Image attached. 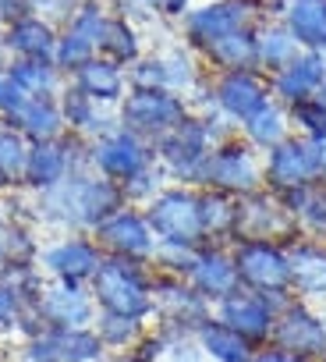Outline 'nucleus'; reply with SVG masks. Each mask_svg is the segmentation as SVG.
Returning a JSON list of instances; mask_svg holds the SVG:
<instances>
[{
	"label": "nucleus",
	"instance_id": "nucleus-34",
	"mask_svg": "<svg viewBox=\"0 0 326 362\" xmlns=\"http://www.w3.org/2000/svg\"><path fill=\"white\" fill-rule=\"evenodd\" d=\"M280 199H284V206L298 217L305 238L326 242V185H322V181H315V185H305V189H294V192H287V196H280Z\"/></svg>",
	"mask_w": 326,
	"mask_h": 362
},
{
	"label": "nucleus",
	"instance_id": "nucleus-51",
	"mask_svg": "<svg viewBox=\"0 0 326 362\" xmlns=\"http://www.w3.org/2000/svg\"><path fill=\"white\" fill-rule=\"evenodd\" d=\"M11 267V252H8V245H4V231H0V274H4Z\"/></svg>",
	"mask_w": 326,
	"mask_h": 362
},
{
	"label": "nucleus",
	"instance_id": "nucleus-50",
	"mask_svg": "<svg viewBox=\"0 0 326 362\" xmlns=\"http://www.w3.org/2000/svg\"><path fill=\"white\" fill-rule=\"evenodd\" d=\"M315 142V160H319V181L326 185V135L322 139H312Z\"/></svg>",
	"mask_w": 326,
	"mask_h": 362
},
{
	"label": "nucleus",
	"instance_id": "nucleus-54",
	"mask_svg": "<svg viewBox=\"0 0 326 362\" xmlns=\"http://www.w3.org/2000/svg\"><path fill=\"white\" fill-rule=\"evenodd\" d=\"M319 100H322V103H326V86H322V89H319Z\"/></svg>",
	"mask_w": 326,
	"mask_h": 362
},
{
	"label": "nucleus",
	"instance_id": "nucleus-5",
	"mask_svg": "<svg viewBox=\"0 0 326 362\" xmlns=\"http://www.w3.org/2000/svg\"><path fill=\"white\" fill-rule=\"evenodd\" d=\"M152 320L167 341L195 337L203 323L213 320V302H206L185 277L156 274L152 277Z\"/></svg>",
	"mask_w": 326,
	"mask_h": 362
},
{
	"label": "nucleus",
	"instance_id": "nucleus-16",
	"mask_svg": "<svg viewBox=\"0 0 326 362\" xmlns=\"http://www.w3.org/2000/svg\"><path fill=\"white\" fill-rule=\"evenodd\" d=\"M103 249L92 242V235H64L54 245H43L40 252V270L57 281V284H78L89 288L99 263H103Z\"/></svg>",
	"mask_w": 326,
	"mask_h": 362
},
{
	"label": "nucleus",
	"instance_id": "nucleus-21",
	"mask_svg": "<svg viewBox=\"0 0 326 362\" xmlns=\"http://www.w3.org/2000/svg\"><path fill=\"white\" fill-rule=\"evenodd\" d=\"M206 302H220V298H227L231 291H238L241 288V281H238V267H234V252H231V245H203L199 249V256H195V267L188 270V277H185Z\"/></svg>",
	"mask_w": 326,
	"mask_h": 362
},
{
	"label": "nucleus",
	"instance_id": "nucleus-31",
	"mask_svg": "<svg viewBox=\"0 0 326 362\" xmlns=\"http://www.w3.org/2000/svg\"><path fill=\"white\" fill-rule=\"evenodd\" d=\"M195 344L203 348V355L210 362H252V355H255V344L245 341L227 323H220L217 316L195 330Z\"/></svg>",
	"mask_w": 326,
	"mask_h": 362
},
{
	"label": "nucleus",
	"instance_id": "nucleus-40",
	"mask_svg": "<svg viewBox=\"0 0 326 362\" xmlns=\"http://www.w3.org/2000/svg\"><path fill=\"white\" fill-rule=\"evenodd\" d=\"M199 245H181V242H156L152 252V270L156 274H171V277H188V270L195 267Z\"/></svg>",
	"mask_w": 326,
	"mask_h": 362
},
{
	"label": "nucleus",
	"instance_id": "nucleus-3",
	"mask_svg": "<svg viewBox=\"0 0 326 362\" xmlns=\"http://www.w3.org/2000/svg\"><path fill=\"white\" fill-rule=\"evenodd\" d=\"M213 146L217 142L206 132V121L192 110L174 132H167L163 139L152 142V156H156L159 170L167 174L171 185H192V189H199Z\"/></svg>",
	"mask_w": 326,
	"mask_h": 362
},
{
	"label": "nucleus",
	"instance_id": "nucleus-35",
	"mask_svg": "<svg viewBox=\"0 0 326 362\" xmlns=\"http://www.w3.org/2000/svg\"><path fill=\"white\" fill-rule=\"evenodd\" d=\"M47 337L61 362H103L107 358V344L99 341L92 327H61V330H47Z\"/></svg>",
	"mask_w": 326,
	"mask_h": 362
},
{
	"label": "nucleus",
	"instance_id": "nucleus-4",
	"mask_svg": "<svg viewBox=\"0 0 326 362\" xmlns=\"http://www.w3.org/2000/svg\"><path fill=\"white\" fill-rule=\"evenodd\" d=\"M234 267L241 288L270 298L273 309H280L294 295V274H291V252L277 242H234Z\"/></svg>",
	"mask_w": 326,
	"mask_h": 362
},
{
	"label": "nucleus",
	"instance_id": "nucleus-20",
	"mask_svg": "<svg viewBox=\"0 0 326 362\" xmlns=\"http://www.w3.org/2000/svg\"><path fill=\"white\" fill-rule=\"evenodd\" d=\"M326 86V54L322 50H301L287 68L270 75V93L280 107H294L308 96H319Z\"/></svg>",
	"mask_w": 326,
	"mask_h": 362
},
{
	"label": "nucleus",
	"instance_id": "nucleus-53",
	"mask_svg": "<svg viewBox=\"0 0 326 362\" xmlns=\"http://www.w3.org/2000/svg\"><path fill=\"white\" fill-rule=\"evenodd\" d=\"M319 316H322V327H326V302L319 305ZM322 362H326V355H322Z\"/></svg>",
	"mask_w": 326,
	"mask_h": 362
},
{
	"label": "nucleus",
	"instance_id": "nucleus-37",
	"mask_svg": "<svg viewBox=\"0 0 326 362\" xmlns=\"http://www.w3.org/2000/svg\"><path fill=\"white\" fill-rule=\"evenodd\" d=\"M11 78L22 86L25 96H61V68L54 61H25L15 57L8 64Z\"/></svg>",
	"mask_w": 326,
	"mask_h": 362
},
{
	"label": "nucleus",
	"instance_id": "nucleus-11",
	"mask_svg": "<svg viewBox=\"0 0 326 362\" xmlns=\"http://www.w3.org/2000/svg\"><path fill=\"white\" fill-rule=\"evenodd\" d=\"M262 181H266V192L273 196H287L294 189L315 185L319 181L315 142L301 135H287L280 146L262 153Z\"/></svg>",
	"mask_w": 326,
	"mask_h": 362
},
{
	"label": "nucleus",
	"instance_id": "nucleus-29",
	"mask_svg": "<svg viewBox=\"0 0 326 362\" xmlns=\"http://www.w3.org/2000/svg\"><path fill=\"white\" fill-rule=\"evenodd\" d=\"M199 206H203V231L206 245H234L238 235V199L217 189H199Z\"/></svg>",
	"mask_w": 326,
	"mask_h": 362
},
{
	"label": "nucleus",
	"instance_id": "nucleus-44",
	"mask_svg": "<svg viewBox=\"0 0 326 362\" xmlns=\"http://www.w3.org/2000/svg\"><path fill=\"white\" fill-rule=\"evenodd\" d=\"M167 344H171V341L163 337L159 330H145L142 341H138L135 348H128L121 362H163V355H167Z\"/></svg>",
	"mask_w": 326,
	"mask_h": 362
},
{
	"label": "nucleus",
	"instance_id": "nucleus-18",
	"mask_svg": "<svg viewBox=\"0 0 326 362\" xmlns=\"http://www.w3.org/2000/svg\"><path fill=\"white\" fill-rule=\"evenodd\" d=\"M213 316L220 323H227L231 330H238L255 348H262V344H270L277 309L270 305V298H262V295H255L248 288H238V291H231L227 298H220L213 305Z\"/></svg>",
	"mask_w": 326,
	"mask_h": 362
},
{
	"label": "nucleus",
	"instance_id": "nucleus-19",
	"mask_svg": "<svg viewBox=\"0 0 326 362\" xmlns=\"http://www.w3.org/2000/svg\"><path fill=\"white\" fill-rule=\"evenodd\" d=\"M36 313L47 330H61V327H92L99 309H96V298L89 288L47 281V288L36 302Z\"/></svg>",
	"mask_w": 326,
	"mask_h": 362
},
{
	"label": "nucleus",
	"instance_id": "nucleus-6",
	"mask_svg": "<svg viewBox=\"0 0 326 362\" xmlns=\"http://www.w3.org/2000/svg\"><path fill=\"white\" fill-rule=\"evenodd\" d=\"M199 189H217V192H227L234 199H245V196L266 189V181H262V153L255 146H248L241 139V132H234L231 139L213 146Z\"/></svg>",
	"mask_w": 326,
	"mask_h": 362
},
{
	"label": "nucleus",
	"instance_id": "nucleus-1",
	"mask_svg": "<svg viewBox=\"0 0 326 362\" xmlns=\"http://www.w3.org/2000/svg\"><path fill=\"white\" fill-rule=\"evenodd\" d=\"M32 217L43 228L64 231V235H92L110 214L128 206L124 189L117 181L89 170H75L54 189L32 192Z\"/></svg>",
	"mask_w": 326,
	"mask_h": 362
},
{
	"label": "nucleus",
	"instance_id": "nucleus-17",
	"mask_svg": "<svg viewBox=\"0 0 326 362\" xmlns=\"http://www.w3.org/2000/svg\"><path fill=\"white\" fill-rule=\"evenodd\" d=\"M273 100L270 93V75L262 71H224L213 78V96L206 100L210 107H217L231 124L241 128V121H248L255 110H262ZM199 103V107H206ZM195 110V107H192Z\"/></svg>",
	"mask_w": 326,
	"mask_h": 362
},
{
	"label": "nucleus",
	"instance_id": "nucleus-8",
	"mask_svg": "<svg viewBox=\"0 0 326 362\" xmlns=\"http://www.w3.org/2000/svg\"><path fill=\"white\" fill-rule=\"evenodd\" d=\"M188 114L192 103L171 89H128V96L117 103V124L145 142H156L174 132Z\"/></svg>",
	"mask_w": 326,
	"mask_h": 362
},
{
	"label": "nucleus",
	"instance_id": "nucleus-42",
	"mask_svg": "<svg viewBox=\"0 0 326 362\" xmlns=\"http://www.w3.org/2000/svg\"><path fill=\"white\" fill-rule=\"evenodd\" d=\"M163 185H171V181H167V174L159 170V163L152 160L145 170H138L131 181H124L121 189H124V199H128L131 206H145V203L156 199V192H159Z\"/></svg>",
	"mask_w": 326,
	"mask_h": 362
},
{
	"label": "nucleus",
	"instance_id": "nucleus-22",
	"mask_svg": "<svg viewBox=\"0 0 326 362\" xmlns=\"http://www.w3.org/2000/svg\"><path fill=\"white\" fill-rule=\"evenodd\" d=\"M287 252H291L294 295L312 302V305H322L326 302V242L298 238Z\"/></svg>",
	"mask_w": 326,
	"mask_h": 362
},
{
	"label": "nucleus",
	"instance_id": "nucleus-12",
	"mask_svg": "<svg viewBox=\"0 0 326 362\" xmlns=\"http://www.w3.org/2000/svg\"><path fill=\"white\" fill-rule=\"evenodd\" d=\"M89 142L75 132H64L61 139L50 142H32L29 153V170H25V189L43 192L54 189L57 181H64L75 170H89Z\"/></svg>",
	"mask_w": 326,
	"mask_h": 362
},
{
	"label": "nucleus",
	"instance_id": "nucleus-7",
	"mask_svg": "<svg viewBox=\"0 0 326 362\" xmlns=\"http://www.w3.org/2000/svg\"><path fill=\"white\" fill-rule=\"evenodd\" d=\"M152 235L159 242H181V245H206L203 231V206H199V189L192 185H163L152 203L142 206Z\"/></svg>",
	"mask_w": 326,
	"mask_h": 362
},
{
	"label": "nucleus",
	"instance_id": "nucleus-41",
	"mask_svg": "<svg viewBox=\"0 0 326 362\" xmlns=\"http://www.w3.org/2000/svg\"><path fill=\"white\" fill-rule=\"evenodd\" d=\"M287 117H291L294 135H301V139H322L326 135V103L319 96H308V100L287 107Z\"/></svg>",
	"mask_w": 326,
	"mask_h": 362
},
{
	"label": "nucleus",
	"instance_id": "nucleus-48",
	"mask_svg": "<svg viewBox=\"0 0 326 362\" xmlns=\"http://www.w3.org/2000/svg\"><path fill=\"white\" fill-rule=\"evenodd\" d=\"M145 8H152L163 18H185L192 11V0H142Z\"/></svg>",
	"mask_w": 326,
	"mask_h": 362
},
{
	"label": "nucleus",
	"instance_id": "nucleus-13",
	"mask_svg": "<svg viewBox=\"0 0 326 362\" xmlns=\"http://www.w3.org/2000/svg\"><path fill=\"white\" fill-rule=\"evenodd\" d=\"M152 160H156L152 156V142L138 139L135 132H128L121 124L89 142V163H92V170L103 174V177H110V181H117V185L131 181Z\"/></svg>",
	"mask_w": 326,
	"mask_h": 362
},
{
	"label": "nucleus",
	"instance_id": "nucleus-30",
	"mask_svg": "<svg viewBox=\"0 0 326 362\" xmlns=\"http://www.w3.org/2000/svg\"><path fill=\"white\" fill-rule=\"evenodd\" d=\"M15 124L22 128V135H25L29 142H50V139H61V135L68 132L64 110H61V100H57V96H32V100L18 110Z\"/></svg>",
	"mask_w": 326,
	"mask_h": 362
},
{
	"label": "nucleus",
	"instance_id": "nucleus-28",
	"mask_svg": "<svg viewBox=\"0 0 326 362\" xmlns=\"http://www.w3.org/2000/svg\"><path fill=\"white\" fill-rule=\"evenodd\" d=\"M32 142L22 135V128L8 117H0V192H18L25 189V170H29Z\"/></svg>",
	"mask_w": 326,
	"mask_h": 362
},
{
	"label": "nucleus",
	"instance_id": "nucleus-26",
	"mask_svg": "<svg viewBox=\"0 0 326 362\" xmlns=\"http://www.w3.org/2000/svg\"><path fill=\"white\" fill-rule=\"evenodd\" d=\"M280 22L291 29L301 50L326 54V0H287Z\"/></svg>",
	"mask_w": 326,
	"mask_h": 362
},
{
	"label": "nucleus",
	"instance_id": "nucleus-39",
	"mask_svg": "<svg viewBox=\"0 0 326 362\" xmlns=\"http://www.w3.org/2000/svg\"><path fill=\"white\" fill-rule=\"evenodd\" d=\"M99 50H96V40H89V36H82L78 29H71V25H64V33L57 36V54H54V64L61 68V75H75L82 64H89L92 57H96Z\"/></svg>",
	"mask_w": 326,
	"mask_h": 362
},
{
	"label": "nucleus",
	"instance_id": "nucleus-33",
	"mask_svg": "<svg viewBox=\"0 0 326 362\" xmlns=\"http://www.w3.org/2000/svg\"><path fill=\"white\" fill-rule=\"evenodd\" d=\"M255 54H259V71L273 75V71L287 68L301 54V47L284 22H262V25H255Z\"/></svg>",
	"mask_w": 326,
	"mask_h": 362
},
{
	"label": "nucleus",
	"instance_id": "nucleus-25",
	"mask_svg": "<svg viewBox=\"0 0 326 362\" xmlns=\"http://www.w3.org/2000/svg\"><path fill=\"white\" fill-rule=\"evenodd\" d=\"M71 86L82 89L85 96H92L96 103L103 107H117L124 96H128V71L107 57H92L89 64H82L75 75H71Z\"/></svg>",
	"mask_w": 326,
	"mask_h": 362
},
{
	"label": "nucleus",
	"instance_id": "nucleus-55",
	"mask_svg": "<svg viewBox=\"0 0 326 362\" xmlns=\"http://www.w3.org/2000/svg\"><path fill=\"white\" fill-rule=\"evenodd\" d=\"M25 4H29V11H32V0H25Z\"/></svg>",
	"mask_w": 326,
	"mask_h": 362
},
{
	"label": "nucleus",
	"instance_id": "nucleus-9",
	"mask_svg": "<svg viewBox=\"0 0 326 362\" xmlns=\"http://www.w3.org/2000/svg\"><path fill=\"white\" fill-rule=\"evenodd\" d=\"M301 235L298 217L284 206L280 196L259 189L245 199H238V235L234 242H277L284 249H291Z\"/></svg>",
	"mask_w": 326,
	"mask_h": 362
},
{
	"label": "nucleus",
	"instance_id": "nucleus-2",
	"mask_svg": "<svg viewBox=\"0 0 326 362\" xmlns=\"http://www.w3.org/2000/svg\"><path fill=\"white\" fill-rule=\"evenodd\" d=\"M152 263L107 256L89 284L99 313H117L131 320H152Z\"/></svg>",
	"mask_w": 326,
	"mask_h": 362
},
{
	"label": "nucleus",
	"instance_id": "nucleus-24",
	"mask_svg": "<svg viewBox=\"0 0 326 362\" xmlns=\"http://www.w3.org/2000/svg\"><path fill=\"white\" fill-rule=\"evenodd\" d=\"M57 100H61V110H64V124H68V132L82 135L85 142L107 135L110 128H117V110L110 114V107L96 103L92 96H85V93L75 89V86H64Z\"/></svg>",
	"mask_w": 326,
	"mask_h": 362
},
{
	"label": "nucleus",
	"instance_id": "nucleus-46",
	"mask_svg": "<svg viewBox=\"0 0 326 362\" xmlns=\"http://www.w3.org/2000/svg\"><path fill=\"white\" fill-rule=\"evenodd\" d=\"M163 362H210V358L203 355V348L195 344V337H181V341H171L167 344Z\"/></svg>",
	"mask_w": 326,
	"mask_h": 362
},
{
	"label": "nucleus",
	"instance_id": "nucleus-15",
	"mask_svg": "<svg viewBox=\"0 0 326 362\" xmlns=\"http://www.w3.org/2000/svg\"><path fill=\"white\" fill-rule=\"evenodd\" d=\"M92 242L103 249V256H121V259H138V263H152V252H156V235L145 221V210L142 206H121L117 214H110L96 231H92Z\"/></svg>",
	"mask_w": 326,
	"mask_h": 362
},
{
	"label": "nucleus",
	"instance_id": "nucleus-10",
	"mask_svg": "<svg viewBox=\"0 0 326 362\" xmlns=\"http://www.w3.org/2000/svg\"><path fill=\"white\" fill-rule=\"evenodd\" d=\"M270 344L287 351V355H298L305 362H322V355H326V327H322L319 305L291 295L273 316Z\"/></svg>",
	"mask_w": 326,
	"mask_h": 362
},
{
	"label": "nucleus",
	"instance_id": "nucleus-36",
	"mask_svg": "<svg viewBox=\"0 0 326 362\" xmlns=\"http://www.w3.org/2000/svg\"><path fill=\"white\" fill-rule=\"evenodd\" d=\"M99 57H107V61H114L121 68H131L142 57V40H138V33L128 18L107 15L103 33H99Z\"/></svg>",
	"mask_w": 326,
	"mask_h": 362
},
{
	"label": "nucleus",
	"instance_id": "nucleus-49",
	"mask_svg": "<svg viewBox=\"0 0 326 362\" xmlns=\"http://www.w3.org/2000/svg\"><path fill=\"white\" fill-rule=\"evenodd\" d=\"M252 362H305V358L287 355V351H280V348H273V344H262V348H255Z\"/></svg>",
	"mask_w": 326,
	"mask_h": 362
},
{
	"label": "nucleus",
	"instance_id": "nucleus-14",
	"mask_svg": "<svg viewBox=\"0 0 326 362\" xmlns=\"http://www.w3.org/2000/svg\"><path fill=\"white\" fill-rule=\"evenodd\" d=\"M255 15H259L255 0H210V4H199L181 18L185 22V43L203 54L210 43L224 40L227 33L255 25Z\"/></svg>",
	"mask_w": 326,
	"mask_h": 362
},
{
	"label": "nucleus",
	"instance_id": "nucleus-52",
	"mask_svg": "<svg viewBox=\"0 0 326 362\" xmlns=\"http://www.w3.org/2000/svg\"><path fill=\"white\" fill-rule=\"evenodd\" d=\"M4 228H8V206L0 203V231H4Z\"/></svg>",
	"mask_w": 326,
	"mask_h": 362
},
{
	"label": "nucleus",
	"instance_id": "nucleus-47",
	"mask_svg": "<svg viewBox=\"0 0 326 362\" xmlns=\"http://www.w3.org/2000/svg\"><path fill=\"white\" fill-rule=\"evenodd\" d=\"M22 309H25V305H22V302H18L4 284H0V330L15 327V323H18V316H22Z\"/></svg>",
	"mask_w": 326,
	"mask_h": 362
},
{
	"label": "nucleus",
	"instance_id": "nucleus-43",
	"mask_svg": "<svg viewBox=\"0 0 326 362\" xmlns=\"http://www.w3.org/2000/svg\"><path fill=\"white\" fill-rule=\"evenodd\" d=\"M128 89H167V68H163V54L156 57H138L128 68Z\"/></svg>",
	"mask_w": 326,
	"mask_h": 362
},
{
	"label": "nucleus",
	"instance_id": "nucleus-27",
	"mask_svg": "<svg viewBox=\"0 0 326 362\" xmlns=\"http://www.w3.org/2000/svg\"><path fill=\"white\" fill-rule=\"evenodd\" d=\"M206 64L224 75V71H259V54H255V25L248 29H238V33H227L224 40L210 43L203 50Z\"/></svg>",
	"mask_w": 326,
	"mask_h": 362
},
{
	"label": "nucleus",
	"instance_id": "nucleus-38",
	"mask_svg": "<svg viewBox=\"0 0 326 362\" xmlns=\"http://www.w3.org/2000/svg\"><path fill=\"white\" fill-rule=\"evenodd\" d=\"M92 330L99 334L107 351H128V348H135L142 341L145 320H131V316H117V313H96Z\"/></svg>",
	"mask_w": 326,
	"mask_h": 362
},
{
	"label": "nucleus",
	"instance_id": "nucleus-23",
	"mask_svg": "<svg viewBox=\"0 0 326 362\" xmlns=\"http://www.w3.org/2000/svg\"><path fill=\"white\" fill-rule=\"evenodd\" d=\"M57 29L54 22H47L43 15H25L18 22H11L4 29V47L15 57H25V61H54L57 54Z\"/></svg>",
	"mask_w": 326,
	"mask_h": 362
},
{
	"label": "nucleus",
	"instance_id": "nucleus-45",
	"mask_svg": "<svg viewBox=\"0 0 326 362\" xmlns=\"http://www.w3.org/2000/svg\"><path fill=\"white\" fill-rule=\"evenodd\" d=\"M29 100H32V96H25V93H22V86L11 78V71H8V68H0V117L15 121V117H18V110H22Z\"/></svg>",
	"mask_w": 326,
	"mask_h": 362
},
{
	"label": "nucleus",
	"instance_id": "nucleus-32",
	"mask_svg": "<svg viewBox=\"0 0 326 362\" xmlns=\"http://www.w3.org/2000/svg\"><path fill=\"white\" fill-rule=\"evenodd\" d=\"M241 139L248 146H255L259 153H270L273 146H280L287 135H294L291 128V117H287V107H280L277 100H270L262 110H255L248 121H241Z\"/></svg>",
	"mask_w": 326,
	"mask_h": 362
}]
</instances>
